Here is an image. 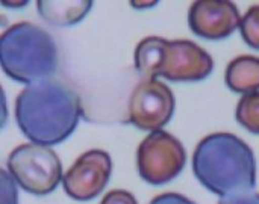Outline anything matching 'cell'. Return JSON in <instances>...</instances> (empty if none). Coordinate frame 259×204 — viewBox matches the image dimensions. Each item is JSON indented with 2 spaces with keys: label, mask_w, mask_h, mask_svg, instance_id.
Instances as JSON below:
<instances>
[{
  "label": "cell",
  "mask_w": 259,
  "mask_h": 204,
  "mask_svg": "<svg viewBox=\"0 0 259 204\" xmlns=\"http://www.w3.org/2000/svg\"><path fill=\"white\" fill-rule=\"evenodd\" d=\"M235 118L246 130L259 135V92L246 94L240 98Z\"/></svg>",
  "instance_id": "obj_12"
},
{
  "label": "cell",
  "mask_w": 259,
  "mask_h": 204,
  "mask_svg": "<svg viewBox=\"0 0 259 204\" xmlns=\"http://www.w3.org/2000/svg\"><path fill=\"white\" fill-rule=\"evenodd\" d=\"M80 98L73 88L58 80L27 85L15 100V121L32 142L52 147L65 141L77 127Z\"/></svg>",
  "instance_id": "obj_1"
},
{
  "label": "cell",
  "mask_w": 259,
  "mask_h": 204,
  "mask_svg": "<svg viewBox=\"0 0 259 204\" xmlns=\"http://www.w3.org/2000/svg\"><path fill=\"white\" fill-rule=\"evenodd\" d=\"M112 171L111 156L103 150H88L62 176V186L68 197L77 201L96 198L108 185Z\"/></svg>",
  "instance_id": "obj_8"
},
{
  "label": "cell",
  "mask_w": 259,
  "mask_h": 204,
  "mask_svg": "<svg viewBox=\"0 0 259 204\" xmlns=\"http://www.w3.org/2000/svg\"><path fill=\"white\" fill-rule=\"evenodd\" d=\"M100 204H138V201L131 192L123 189H115L108 192Z\"/></svg>",
  "instance_id": "obj_15"
},
{
  "label": "cell",
  "mask_w": 259,
  "mask_h": 204,
  "mask_svg": "<svg viewBox=\"0 0 259 204\" xmlns=\"http://www.w3.org/2000/svg\"><path fill=\"white\" fill-rule=\"evenodd\" d=\"M214 70V59L200 45L188 39H165L156 77L171 82H197Z\"/></svg>",
  "instance_id": "obj_7"
},
{
  "label": "cell",
  "mask_w": 259,
  "mask_h": 204,
  "mask_svg": "<svg viewBox=\"0 0 259 204\" xmlns=\"http://www.w3.org/2000/svg\"><path fill=\"white\" fill-rule=\"evenodd\" d=\"M58 45L42 27L21 21L0 35V67L15 82L49 80L58 70Z\"/></svg>",
  "instance_id": "obj_3"
},
{
  "label": "cell",
  "mask_w": 259,
  "mask_h": 204,
  "mask_svg": "<svg viewBox=\"0 0 259 204\" xmlns=\"http://www.w3.org/2000/svg\"><path fill=\"white\" fill-rule=\"evenodd\" d=\"M191 30L211 41H219L231 36L240 29L241 15L235 3L225 0H200L194 2L188 12Z\"/></svg>",
  "instance_id": "obj_9"
},
{
  "label": "cell",
  "mask_w": 259,
  "mask_h": 204,
  "mask_svg": "<svg viewBox=\"0 0 259 204\" xmlns=\"http://www.w3.org/2000/svg\"><path fill=\"white\" fill-rule=\"evenodd\" d=\"M0 204H18L17 183L3 168H0Z\"/></svg>",
  "instance_id": "obj_14"
},
{
  "label": "cell",
  "mask_w": 259,
  "mask_h": 204,
  "mask_svg": "<svg viewBox=\"0 0 259 204\" xmlns=\"http://www.w3.org/2000/svg\"><path fill=\"white\" fill-rule=\"evenodd\" d=\"M91 8H93V2L90 0H74V2L38 0L36 2V9L41 18L55 26H71L82 21Z\"/></svg>",
  "instance_id": "obj_11"
},
{
  "label": "cell",
  "mask_w": 259,
  "mask_h": 204,
  "mask_svg": "<svg viewBox=\"0 0 259 204\" xmlns=\"http://www.w3.org/2000/svg\"><path fill=\"white\" fill-rule=\"evenodd\" d=\"M8 173L20 186L33 195H47L62 182L59 156L46 145L21 144L8 158Z\"/></svg>",
  "instance_id": "obj_4"
},
{
  "label": "cell",
  "mask_w": 259,
  "mask_h": 204,
  "mask_svg": "<svg viewBox=\"0 0 259 204\" xmlns=\"http://www.w3.org/2000/svg\"><path fill=\"white\" fill-rule=\"evenodd\" d=\"M193 171L202 186L220 197L249 192L256 186L255 155L232 133L205 136L194 150Z\"/></svg>",
  "instance_id": "obj_2"
},
{
  "label": "cell",
  "mask_w": 259,
  "mask_h": 204,
  "mask_svg": "<svg viewBox=\"0 0 259 204\" xmlns=\"http://www.w3.org/2000/svg\"><path fill=\"white\" fill-rule=\"evenodd\" d=\"M185 162L182 142L164 130L150 132L137 150L138 174L152 186H162L175 180L182 173Z\"/></svg>",
  "instance_id": "obj_5"
},
{
  "label": "cell",
  "mask_w": 259,
  "mask_h": 204,
  "mask_svg": "<svg viewBox=\"0 0 259 204\" xmlns=\"http://www.w3.org/2000/svg\"><path fill=\"white\" fill-rule=\"evenodd\" d=\"M2 5L8 8H21V6H26L27 2H2Z\"/></svg>",
  "instance_id": "obj_19"
},
{
  "label": "cell",
  "mask_w": 259,
  "mask_h": 204,
  "mask_svg": "<svg viewBox=\"0 0 259 204\" xmlns=\"http://www.w3.org/2000/svg\"><path fill=\"white\" fill-rule=\"evenodd\" d=\"M219 204H259V194L253 191L234 194V195L222 197Z\"/></svg>",
  "instance_id": "obj_16"
},
{
  "label": "cell",
  "mask_w": 259,
  "mask_h": 204,
  "mask_svg": "<svg viewBox=\"0 0 259 204\" xmlns=\"http://www.w3.org/2000/svg\"><path fill=\"white\" fill-rule=\"evenodd\" d=\"M240 32L247 45L259 50V5H255L241 15Z\"/></svg>",
  "instance_id": "obj_13"
},
{
  "label": "cell",
  "mask_w": 259,
  "mask_h": 204,
  "mask_svg": "<svg viewBox=\"0 0 259 204\" xmlns=\"http://www.w3.org/2000/svg\"><path fill=\"white\" fill-rule=\"evenodd\" d=\"M6 121H8V103H6L5 91L0 85V129L5 127Z\"/></svg>",
  "instance_id": "obj_18"
},
{
  "label": "cell",
  "mask_w": 259,
  "mask_h": 204,
  "mask_svg": "<svg viewBox=\"0 0 259 204\" xmlns=\"http://www.w3.org/2000/svg\"><path fill=\"white\" fill-rule=\"evenodd\" d=\"M226 85L243 95L259 92V58L243 55L232 59L226 68Z\"/></svg>",
  "instance_id": "obj_10"
},
{
  "label": "cell",
  "mask_w": 259,
  "mask_h": 204,
  "mask_svg": "<svg viewBox=\"0 0 259 204\" xmlns=\"http://www.w3.org/2000/svg\"><path fill=\"white\" fill-rule=\"evenodd\" d=\"M153 5H156V2H149V3H137V2H132V6H135V8H143V6H153Z\"/></svg>",
  "instance_id": "obj_20"
},
{
  "label": "cell",
  "mask_w": 259,
  "mask_h": 204,
  "mask_svg": "<svg viewBox=\"0 0 259 204\" xmlns=\"http://www.w3.org/2000/svg\"><path fill=\"white\" fill-rule=\"evenodd\" d=\"M149 204H196L187 198L185 195L176 194V192H165L158 197H155Z\"/></svg>",
  "instance_id": "obj_17"
},
{
  "label": "cell",
  "mask_w": 259,
  "mask_h": 204,
  "mask_svg": "<svg viewBox=\"0 0 259 204\" xmlns=\"http://www.w3.org/2000/svg\"><path fill=\"white\" fill-rule=\"evenodd\" d=\"M175 105V95L165 83L158 79H144L131 94L129 121L141 130H162L173 117Z\"/></svg>",
  "instance_id": "obj_6"
}]
</instances>
